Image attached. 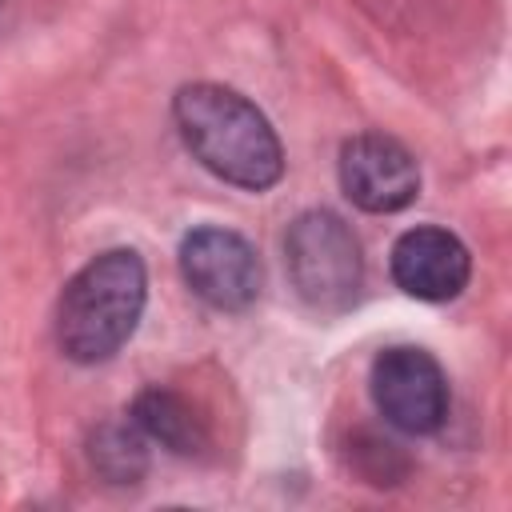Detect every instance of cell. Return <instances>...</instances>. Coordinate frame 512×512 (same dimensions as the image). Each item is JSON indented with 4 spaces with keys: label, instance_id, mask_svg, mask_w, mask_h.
<instances>
[{
    "label": "cell",
    "instance_id": "cell-1",
    "mask_svg": "<svg viewBox=\"0 0 512 512\" xmlns=\"http://www.w3.org/2000/svg\"><path fill=\"white\" fill-rule=\"evenodd\" d=\"M184 148L224 184L264 192L284 176V148L268 116L236 88L196 80L172 96Z\"/></svg>",
    "mask_w": 512,
    "mask_h": 512
},
{
    "label": "cell",
    "instance_id": "cell-2",
    "mask_svg": "<svg viewBox=\"0 0 512 512\" xmlns=\"http://www.w3.org/2000/svg\"><path fill=\"white\" fill-rule=\"evenodd\" d=\"M148 300V272L140 252L108 248L92 256L60 292L56 344L72 364L112 360L140 324Z\"/></svg>",
    "mask_w": 512,
    "mask_h": 512
},
{
    "label": "cell",
    "instance_id": "cell-3",
    "mask_svg": "<svg viewBox=\"0 0 512 512\" xmlns=\"http://www.w3.org/2000/svg\"><path fill=\"white\" fill-rule=\"evenodd\" d=\"M284 264L300 300L316 312H348L364 284V256L352 228L328 212H300L284 232Z\"/></svg>",
    "mask_w": 512,
    "mask_h": 512
},
{
    "label": "cell",
    "instance_id": "cell-4",
    "mask_svg": "<svg viewBox=\"0 0 512 512\" xmlns=\"http://www.w3.org/2000/svg\"><path fill=\"white\" fill-rule=\"evenodd\" d=\"M180 276L216 312H244L264 288V268L256 248L232 228H192L180 240Z\"/></svg>",
    "mask_w": 512,
    "mask_h": 512
},
{
    "label": "cell",
    "instance_id": "cell-5",
    "mask_svg": "<svg viewBox=\"0 0 512 512\" xmlns=\"http://www.w3.org/2000/svg\"><path fill=\"white\" fill-rule=\"evenodd\" d=\"M376 412L404 436H428L448 420V380L432 352L416 344L384 348L372 360Z\"/></svg>",
    "mask_w": 512,
    "mask_h": 512
},
{
    "label": "cell",
    "instance_id": "cell-6",
    "mask_svg": "<svg viewBox=\"0 0 512 512\" xmlns=\"http://www.w3.org/2000/svg\"><path fill=\"white\" fill-rule=\"evenodd\" d=\"M340 188L356 208L388 216L420 196V168L400 140L360 132L340 148Z\"/></svg>",
    "mask_w": 512,
    "mask_h": 512
},
{
    "label": "cell",
    "instance_id": "cell-7",
    "mask_svg": "<svg viewBox=\"0 0 512 512\" xmlns=\"http://www.w3.org/2000/svg\"><path fill=\"white\" fill-rule=\"evenodd\" d=\"M388 268H392L396 288L408 292L412 300L444 304L468 288L472 256L456 232L436 228V224H420V228H408L392 244Z\"/></svg>",
    "mask_w": 512,
    "mask_h": 512
},
{
    "label": "cell",
    "instance_id": "cell-8",
    "mask_svg": "<svg viewBox=\"0 0 512 512\" xmlns=\"http://www.w3.org/2000/svg\"><path fill=\"white\" fill-rule=\"evenodd\" d=\"M128 420L156 444H164L168 452L176 456H200L208 444H212V432H208V420L192 408L188 396L172 392V388H144L136 400H132V412Z\"/></svg>",
    "mask_w": 512,
    "mask_h": 512
},
{
    "label": "cell",
    "instance_id": "cell-9",
    "mask_svg": "<svg viewBox=\"0 0 512 512\" xmlns=\"http://www.w3.org/2000/svg\"><path fill=\"white\" fill-rule=\"evenodd\" d=\"M144 432L132 420H108L92 432L88 456L92 468L108 480V484H140V476L148 472V448H144Z\"/></svg>",
    "mask_w": 512,
    "mask_h": 512
},
{
    "label": "cell",
    "instance_id": "cell-10",
    "mask_svg": "<svg viewBox=\"0 0 512 512\" xmlns=\"http://www.w3.org/2000/svg\"><path fill=\"white\" fill-rule=\"evenodd\" d=\"M0 4H4V0H0Z\"/></svg>",
    "mask_w": 512,
    "mask_h": 512
}]
</instances>
